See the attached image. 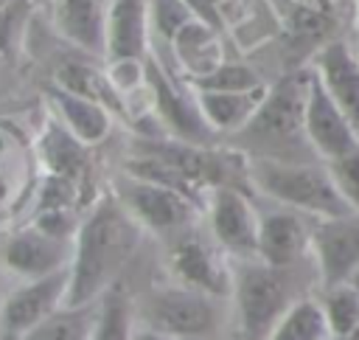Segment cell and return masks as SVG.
Listing matches in <instances>:
<instances>
[{"mask_svg": "<svg viewBox=\"0 0 359 340\" xmlns=\"http://www.w3.org/2000/svg\"><path fill=\"white\" fill-rule=\"evenodd\" d=\"M143 233L146 230L132 219L112 191L101 194L81 216L76 233L67 303H95L112 287H118V275L140 247Z\"/></svg>", "mask_w": 359, "mask_h": 340, "instance_id": "6da1fadb", "label": "cell"}, {"mask_svg": "<svg viewBox=\"0 0 359 340\" xmlns=\"http://www.w3.org/2000/svg\"><path fill=\"white\" fill-rule=\"evenodd\" d=\"M311 84V67L292 70L275 84L255 112V118L236 135V143L244 157H269V160H292L306 163L300 149L309 146L306 138V98Z\"/></svg>", "mask_w": 359, "mask_h": 340, "instance_id": "7a4b0ae2", "label": "cell"}, {"mask_svg": "<svg viewBox=\"0 0 359 340\" xmlns=\"http://www.w3.org/2000/svg\"><path fill=\"white\" fill-rule=\"evenodd\" d=\"M247 180L264 197L275 200L280 208L300 211L311 219L348 216L351 208L339 194L328 163L323 160H269V157H247Z\"/></svg>", "mask_w": 359, "mask_h": 340, "instance_id": "3957f363", "label": "cell"}, {"mask_svg": "<svg viewBox=\"0 0 359 340\" xmlns=\"http://www.w3.org/2000/svg\"><path fill=\"white\" fill-rule=\"evenodd\" d=\"M233 306L241 340H266L280 315L297 301L289 270L269 267L258 259L233 261Z\"/></svg>", "mask_w": 359, "mask_h": 340, "instance_id": "277c9868", "label": "cell"}, {"mask_svg": "<svg viewBox=\"0 0 359 340\" xmlns=\"http://www.w3.org/2000/svg\"><path fill=\"white\" fill-rule=\"evenodd\" d=\"M109 191L132 214V219L146 233H154V236H171L174 239L180 233L191 230L196 225V219L205 216V205L196 202L194 197H188L177 188L126 174V171H121L112 180Z\"/></svg>", "mask_w": 359, "mask_h": 340, "instance_id": "5b68a950", "label": "cell"}, {"mask_svg": "<svg viewBox=\"0 0 359 340\" xmlns=\"http://www.w3.org/2000/svg\"><path fill=\"white\" fill-rule=\"evenodd\" d=\"M216 298L188 289L182 284H171V287H160L154 292H149L140 303V309L135 312V318L140 320L137 326L163 332L174 340H185V337H199L205 340L208 332H213L216 326Z\"/></svg>", "mask_w": 359, "mask_h": 340, "instance_id": "8992f818", "label": "cell"}, {"mask_svg": "<svg viewBox=\"0 0 359 340\" xmlns=\"http://www.w3.org/2000/svg\"><path fill=\"white\" fill-rule=\"evenodd\" d=\"M165 261L174 284L205 292L216 301L233 295V259L210 239V233L202 236L191 228L174 236Z\"/></svg>", "mask_w": 359, "mask_h": 340, "instance_id": "52a82bcc", "label": "cell"}, {"mask_svg": "<svg viewBox=\"0 0 359 340\" xmlns=\"http://www.w3.org/2000/svg\"><path fill=\"white\" fill-rule=\"evenodd\" d=\"M205 222L210 239L233 259L252 261L258 259V233H261V211L252 200L236 185H216L205 200Z\"/></svg>", "mask_w": 359, "mask_h": 340, "instance_id": "ba28073f", "label": "cell"}, {"mask_svg": "<svg viewBox=\"0 0 359 340\" xmlns=\"http://www.w3.org/2000/svg\"><path fill=\"white\" fill-rule=\"evenodd\" d=\"M146 79H149V98L157 121L163 129H168V138L205 146L213 132L202 118V110L196 104V93L188 81H180L165 65L157 59L146 62Z\"/></svg>", "mask_w": 359, "mask_h": 340, "instance_id": "9c48e42d", "label": "cell"}, {"mask_svg": "<svg viewBox=\"0 0 359 340\" xmlns=\"http://www.w3.org/2000/svg\"><path fill=\"white\" fill-rule=\"evenodd\" d=\"M70 267L45 278L20 281L0 303V340H22L53 312L67 306Z\"/></svg>", "mask_w": 359, "mask_h": 340, "instance_id": "30bf717a", "label": "cell"}, {"mask_svg": "<svg viewBox=\"0 0 359 340\" xmlns=\"http://www.w3.org/2000/svg\"><path fill=\"white\" fill-rule=\"evenodd\" d=\"M73 244L76 242L45 233L34 222H28L3 242L0 261L20 281H34L67 270L73 264Z\"/></svg>", "mask_w": 359, "mask_h": 340, "instance_id": "8fae6325", "label": "cell"}, {"mask_svg": "<svg viewBox=\"0 0 359 340\" xmlns=\"http://www.w3.org/2000/svg\"><path fill=\"white\" fill-rule=\"evenodd\" d=\"M306 138H309V146L314 149V157L323 163L339 160L353 149H359V135L353 132L351 121L337 107V101L325 90L314 67H311V84L306 98Z\"/></svg>", "mask_w": 359, "mask_h": 340, "instance_id": "7c38bea8", "label": "cell"}, {"mask_svg": "<svg viewBox=\"0 0 359 340\" xmlns=\"http://www.w3.org/2000/svg\"><path fill=\"white\" fill-rule=\"evenodd\" d=\"M311 259L323 287L345 284L359 267V216L314 219L311 228Z\"/></svg>", "mask_w": 359, "mask_h": 340, "instance_id": "4fadbf2b", "label": "cell"}, {"mask_svg": "<svg viewBox=\"0 0 359 340\" xmlns=\"http://www.w3.org/2000/svg\"><path fill=\"white\" fill-rule=\"evenodd\" d=\"M311 228L314 219L292 208L261 214L258 261L269 267L292 270L303 256H311Z\"/></svg>", "mask_w": 359, "mask_h": 340, "instance_id": "5bb4252c", "label": "cell"}, {"mask_svg": "<svg viewBox=\"0 0 359 340\" xmlns=\"http://www.w3.org/2000/svg\"><path fill=\"white\" fill-rule=\"evenodd\" d=\"M311 67L359 135V53H353L342 39H331L320 45Z\"/></svg>", "mask_w": 359, "mask_h": 340, "instance_id": "9a60e30c", "label": "cell"}, {"mask_svg": "<svg viewBox=\"0 0 359 340\" xmlns=\"http://www.w3.org/2000/svg\"><path fill=\"white\" fill-rule=\"evenodd\" d=\"M56 31L84 53L104 62L107 56V17L112 0H50Z\"/></svg>", "mask_w": 359, "mask_h": 340, "instance_id": "2e32d148", "label": "cell"}, {"mask_svg": "<svg viewBox=\"0 0 359 340\" xmlns=\"http://www.w3.org/2000/svg\"><path fill=\"white\" fill-rule=\"evenodd\" d=\"M151 11L149 0H112L107 17V56L115 59H146L151 48Z\"/></svg>", "mask_w": 359, "mask_h": 340, "instance_id": "e0dca14e", "label": "cell"}, {"mask_svg": "<svg viewBox=\"0 0 359 340\" xmlns=\"http://www.w3.org/2000/svg\"><path fill=\"white\" fill-rule=\"evenodd\" d=\"M168 51H171V59L177 62L182 81H196L213 73L224 62V45L219 39V28L199 17H194L188 25L180 28Z\"/></svg>", "mask_w": 359, "mask_h": 340, "instance_id": "ac0fdd59", "label": "cell"}, {"mask_svg": "<svg viewBox=\"0 0 359 340\" xmlns=\"http://www.w3.org/2000/svg\"><path fill=\"white\" fill-rule=\"evenodd\" d=\"M194 93H196V104L210 132L236 138L261 110L269 93V84L255 87V90H241V93H224V90H194Z\"/></svg>", "mask_w": 359, "mask_h": 340, "instance_id": "d6986e66", "label": "cell"}, {"mask_svg": "<svg viewBox=\"0 0 359 340\" xmlns=\"http://www.w3.org/2000/svg\"><path fill=\"white\" fill-rule=\"evenodd\" d=\"M48 98H50V107H53V115L87 146H95L101 143L104 138H109L112 126H115V112L107 110L104 104L98 101H90V98H81L76 93H67L62 87H50L48 90Z\"/></svg>", "mask_w": 359, "mask_h": 340, "instance_id": "ffe728a7", "label": "cell"}, {"mask_svg": "<svg viewBox=\"0 0 359 340\" xmlns=\"http://www.w3.org/2000/svg\"><path fill=\"white\" fill-rule=\"evenodd\" d=\"M36 155L48 171V177H65V180H81L90 166V146L81 143L56 115L42 126Z\"/></svg>", "mask_w": 359, "mask_h": 340, "instance_id": "44dd1931", "label": "cell"}, {"mask_svg": "<svg viewBox=\"0 0 359 340\" xmlns=\"http://www.w3.org/2000/svg\"><path fill=\"white\" fill-rule=\"evenodd\" d=\"M53 84L67 90V93H76L81 98H90V101H98L104 104L107 110L115 112V118L121 121H129V101L121 96V90L115 87V81L109 79L107 70L95 67V65H87V62H67L56 70L53 76Z\"/></svg>", "mask_w": 359, "mask_h": 340, "instance_id": "7402d4cb", "label": "cell"}, {"mask_svg": "<svg viewBox=\"0 0 359 340\" xmlns=\"http://www.w3.org/2000/svg\"><path fill=\"white\" fill-rule=\"evenodd\" d=\"M331 326L320 298H297L275 323L266 340H331Z\"/></svg>", "mask_w": 359, "mask_h": 340, "instance_id": "603a6c76", "label": "cell"}, {"mask_svg": "<svg viewBox=\"0 0 359 340\" xmlns=\"http://www.w3.org/2000/svg\"><path fill=\"white\" fill-rule=\"evenodd\" d=\"M98 312H101V301L81 303V306L67 303L22 340H95Z\"/></svg>", "mask_w": 359, "mask_h": 340, "instance_id": "cb8c5ba5", "label": "cell"}, {"mask_svg": "<svg viewBox=\"0 0 359 340\" xmlns=\"http://www.w3.org/2000/svg\"><path fill=\"white\" fill-rule=\"evenodd\" d=\"M331 334L351 340L359 334V289L353 284H334V287H323V298H320Z\"/></svg>", "mask_w": 359, "mask_h": 340, "instance_id": "d4e9b609", "label": "cell"}, {"mask_svg": "<svg viewBox=\"0 0 359 340\" xmlns=\"http://www.w3.org/2000/svg\"><path fill=\"white\" fill-rule=\"evenodd\" d=\"M135 326H137L135 323V306H132L129 295L121 287H112L101 298L95 340H132Z\"/></svg>", "mask_w": 359, "mask_h": 340, "instance_id": "484cf974", "label": "cell"}, {"mask_svg": "<svg viewBox=\"0 0 359 340\" xmlns=\"http://www.w3.org/2000/svg\"><path fill=\"white\" fill-rule=\"evenodd\" d=\"M191 90H224V93H241V90H255V87H264V79L261 73L247 65V62H230L224 59L213 73L196 79V81H188Z\"/></svg>", "mask_w": 359, "mask_h": 340, "instance_id": "4316f807", "label": "cell"}, {"mask_svg": "<svg viewBox=\"0 0 359 340\" xmlns=\"http://www.w3.org/2000/svg\"><path fill=\"white\" fill-rule=\"evenodd\" d=\"M275 14L292 37H320L328 28L325 17L303 0H275Z\"/></svg>", "mask_w": 359, "mask_h": 340, "instance_id": "83f0119b", "label": "cell"}, {"mask_svg": "<svg viewBox=\"0 0 359 340\" xmlns=\"http://www.w3.org/2000/svg\"><path fill=\"white\" fill-rule=\"evenodd\" d=\"M149 11H151V37L154 39L160 37L165 45H171L180 28L196 17L185 0H149Z\"/></svg>", "mask_w": 359, "mask_h": 340, "instance_id": "f1b7e54d", "label": "cell"}, {"mask_svg": "<svg viewBox=\"0 0 359 340\" xmlns=\"http://www.w3.org/2000/svg\"><path fill=\"white\" fill-rule=\"evenodd\" d=\"M328 169H331V177L337 183L339 194L345 197L351 214L359 216V149H353L351 155H345L339 160H331Z\"/></svg>", "mask_w": 359, "mask_h": 340, "instance_id": "f546056e", "label": "cell"}, {"mask_svg": "<svg viewBox=\"0 0 359 340\" xmlns=\"http://www.w3.org/2000/svg\"><path fill=\"white\" fill-rule=\"evenodd\" d=\"M191 8H194V14L199 17V20H205V22H210V25H222V20H224V8H227V3L230 0H185Z\"/></svg>", "mask_w": 359, "mask_h": 340, "instance_id": "4dcf8cb0", "label": "cell"}, {"mask_svg": "<svg viewBox=\"0 0 359 340\" xmlns=\"http://www.w3.org/2000/svg\"><path fill=\"white\" fill-rule=\"evenodd\" d=\"M132 340H174V337H168L163 332H154V329H146V326H135Z\"/></svg>", "mask_w": 359, "mask_h": 340, "instance_id": "1f68e13d", "label": "cell"}, {"mask_svg": "<svg viewBox=\"0 0 359 340\" xmlns=\"http://www.w3.org/2000/svg\"><path fill=\"white\" fill-rule=\"evenodd\" d=\"M348 284H353V287L359 289V267H356V270L351 273V278H348Z\"/></svg>", "mask_w": 359, "mask_h": 340, "instance_id": "d6a6232c", "label": "cell"}, {"mask_svg": "<svg viewBox=\"0 0 359 340\" xmlns=\"http://www.w3.org/2000/svg\"><path fill=\"white\" fill-rule=\"evenodd\" d=\"M8 3H11V0H0V11H3V8L8 6Z\"/></svg>", "mask_w": 359, "mask_h": 340, "instance_id": "836d02e7", "label": "cell"}, {"mask_svg": "<svg viewBox=\"0 0 359 340\" xmlns=\"http://www.w3.org/2000/svg\"><path fill=\"white\" fill-rule=\"evenodd\" d=\"M185 340H199V337H185Z\"/></svg>", "mask_w": 359, "mask_h": 340, "instance_id": "e575fe53", "label": "cell"}, {"mask_svg": "<svg viewBox=\"0 0 359 340\" xmlns=\"http://www.w3.org/2000/svg\"><path fill=\"white\" fill-rule=\"evenodd\" d=\"M331 340H342V337H331Z\"/></svg>", "mask_w": 359, "mask_h": 340, "instance_id": "d590c367", "label": "cell"}, {"mask_svg": "<svg viewBox=\"0 0 359 340\" xmlns=\"http://www.w3.org/2000/svg\"><path fill=\"white\" fill-rule=\"evenodd\" d=\"M351 340H359V334H356V337H351Z\"/></svg>", "mask_w": 359, "mask_h": 340, "instance_id": "8d00e7d4", "label": "cell"}]
</instances>
